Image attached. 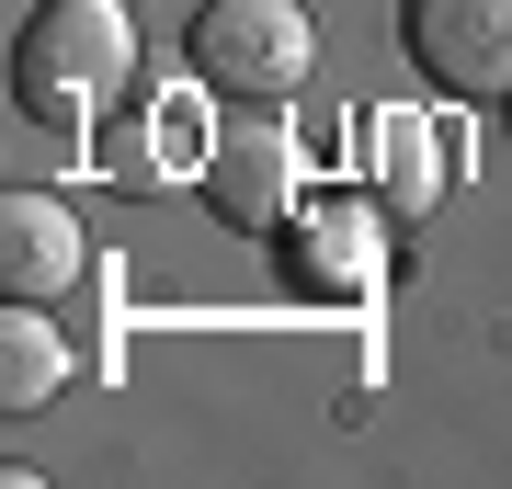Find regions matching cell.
<instances>
[{"mask_svg":"<svg viewBox=\"0 0 512 489\" xmlns=\"http://www.w3.org/2000/svg\"><path fill=\"white\" fill-rule=\"evenodd\" d=\"M12 80L35 114H92L114 91L137 80V12L126 0H35V23H23L12 46Z\"/></svg>","mask_w":512,"mask_h":489,"instance_id":"obj_1","label":"cell"},{"mask_svg":"<svg viewBox=\"0 0 512 489\" xmlns=\"http://www.w3.org/2000/svg\"><path fill=\"white\" fill-rule=\"evenodd\" d=\"M183 57L217 103H296L319 69V23L296 0H205L183 23Z\"/></svg>","mask_w":512,"mask_h":489,"instance_id":"obj_2","label":"cell"},{"mask_svg":"<svg viewBox=\"0 0 512 489\" xmlns=\"http://www.w3.org/2000/svg\"><path fill=\"white\" fill-rule=\"evenodd\" d=\"M205 205L251 239L308 205V160H296V126H274V103H228V126L205 137Z\"/></svg>","mask_w":512,"mask_h":489,"instance_id":"obj_3","label":"cell"},{"mask_svg":"<svg viewBox=\"0 0 512 489\" xmlns=\"http://www.w3.org/2000/svg\"><path fill=\"white\" fill-rule=\"evenodd\" d=\"M399 46L456 103H512V0H399Z\"/></svg>","mask_w":512,"mask_h":489,"instance_id":"obj_4","label":"cell"},{"mask_svg":"<svg viewBox=\"0 0 512 489\" xmlns=\"http://www.w3.org/2000/svg\"><path fill=\"white\" fill-rule=\"evenodd\" d=\"M80 273H92V239H80V217H69L57 194H23V182H12V194H0V285L46 308V296H69Z\"/></svg>","mask_w":512,"mask_h":489,"instance_id":"obj_5","label":"cell"},{"mask_svg":"<svg viewBox=\"0 0 512 489\" xmlns=\"http://www.w3.org/2000/svg\"><path fill=\"white\" fill-rule=\"evenodd\" d=\"M353 148H365V194H376V205H387L399 228L444 205V137L421 126L410 103H376L365 126H353Z\"/></svg>","mask_w":512,"mask_h":489,"instance_id":"obj_6","label":"cell"},{"mask_svg":"<svg viewBox=\"0 0 512 489\" xmlns=\"http://www.w3.org/2000/svg\"><path fill=\"white\" fill-rule=\"evenodd\" d=\"M285 262L308 273L319 296H353L376 273V251H365V205H296L285 217Z\"/></svg>","mask_w":512,"mask_h":489,"instance_id":"obj_7","label":"cell"},{"mask_svg":"<svg viewBox=\"0 0 512 489\" xmlns=\"http://www.w3.org/2000/svg\"><path fill=\"white\" fill-rule=\"evenodd\" d=\"M57 387H69V342H57V319L35 296H12V319H0V410H46Z\"/></svg>","mask_w":512,"mask_h":489,"instance_id":"obj_8","label":"cell"},{"mask_svg":"<svg viewBox=\"0 0 512 489\" xmlns=\"http://www.w3.org/2000/svg\"><path fill=\"white\" fill-rule=\"evenodd\" d=\"M501 114H512V103H501Z\"/></svg>","mask_w":512,"mask_h":489,"instance_id":"obj_9","label":"cell"}]
</instances>
